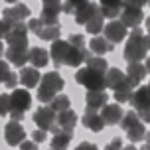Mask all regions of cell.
Wrapping results in <instances>:
<instances>
[{
  "label": "cell",
  "mask_w": 150,
  "mask_h": 150,
  "mask_svg": "<svg viewBox=\"0 0 150 150\" xmlns=\"http://www.w3.org/2000/svg\"><path fill=\"white\" fill-rule=\"evenodd\" d=\"M30 18V8L26 4H16V6H10L6 10H2V20L6 22H12V24H20L24 20Z\"/></svg>",
  "instance_id": "7c38bea8"
},
{
  "label": "cell",
  "mask_w": 150,
  "mask_h": 150,
  "mask_svg": "<svg viewBox=\"0 0 150 150\" xmlns=\"http://www.w3.org/2000/svg\"><path fill=\"white\" fill-rule=\"evenodd\" d=\"M28 28H30L32 34H36L40 40H45V42H55V40H59V34H61L59 24H45L40 18L30 20Z\"/></svg>",
  "instance_id": "52a82bcc"
},
{
  "label": "cell",
  "mask_w": 150,
  "mask_h": 150,
  "mask_svg": "<svg viewBox=\"0 0 150 150\" xmlns=\"http://www.w3.org/2000/svg\"><path fill=\"white\" fill-rule=\"evenodd\" d=\"M122 148H125V146H122V140H120V138H112L111 142L107 144L105 150H122Z\"/></svg>",
  "instance_id": "ab89813d"
},
{
  "label": "cell",
  "mask_w": 150,
  "mask_h": 150,
  "mask_svg": "<svg viewBox=\"0 0 150 150\" xmlns=\"http://www.w3.org/2000/svg\"><path fill=\"white\" fill-rule=\"evenodd\" d=\"M144 142H148V144H150V130L146 132V138H144Z\"/></svg>",
  "instance_id": "681fc988"
},
{
  "label": "cell",
  "mask_w": 150,
  "mask_h": 150,
  "mask_svg": "<svg viewBox=\"0 0 150 150\" xmlns=\"http://www.w3.org/2000/svg\"><path fill=\"white\" fill-rule=\"evenodd\" d=\"M10 73H12V71H10V63H8L6 59H0V83H6Z\"/></svg>",
  "instance_id": "e575fe53"
},
{
  "label": "cell",
  "mask_w": 150,
  "mask_h": 150,
  "mask_svg": "<svg viewBox=\"0 0 150 150\" xmlns=\"http://www.w3.org/2000/svg\"><path fill=\"white\" fill-rule=\"evenodd\" d=\"M125 4L128 6H136V8H142L146 4H150V0H125Z\"/></svg>",
  "instance_id": "60d3db41"
},
{
  "label": "cell",
  "mask_w": 150,
  "mask_h": 150,
  "mask_svg": "<svg viewBox=\"0 0 150 150\" xmlns=\"http://www.w3.org/2000/svg\"><path fill=\"white\" fill-rule=\"evenodd\" d=\"M146 52H148V47L144 44V34L138 28L134 30H130L127 38V44H125V59L128 63H136V61L140 59H146Z\"/></svg>",
  "instance_id": "3957f363"
},
{
  "label": "cell",
  "mask_w": 150,
  "mask_h": 150,
  "mask_svg": "<svg viewBox=\"0 0 150 150\" xmlns=\"http://www.w3.org/2000/svg\"><path fill=\"white\" fill-rule=\"evenodd\" d=\"M81 122H83L85 128H89V130H93V132H101V130L105 128V125H107L99 112H87V111H85V115H83Z\"/></svg>",
  "instance_id": "7402d4cb"
},
{
  "label": "cell",
  "mask_w": 150,
  "mask_h": 150,
  "mask_svg": "<svg viewBox=\"0 0 150 150\" xmlns=\"http://www.w3.org/2000/svg\"><path fill=\"white\" fill-rule=\"evenodd\" d=\"M67 42H69V44H73L75 47H85V38H83L81 34H71Z\"/></svg>",
  "instance_id": "8d00e7d4"
},
{
  "label": "cell",
  "mask_w": 150,
  "mask_h": 150,
  "mask_svg": "<svg viewBox=\"0 0 150 150\" xmlns=\"http://www.w3.org/2000/svg\"><path fill=\"white\" fill-rule=\"evenodd\" d=\"M50 55H52L55 67H61V65H69V67H79L83 61H87L93 55V53L87 50V47H75L73 44L69 42H63V40H55L52 44V50H50Z\"/></svg>",
  "instance_id": "6da1fadb"
},
{
  "label": "cell",
  "mask_w": 150,
  "mask_h": 150,
  "mask_svg": "<svg viewBox=\"0 0 150 150\" xmlns=\"http://www.w3.org/2000/svg\"><path fill=\"white\" fill-rule=\"evenodd\" d=\"M12 26H14L12 22L0 20V40H6V36L10 34V30H12Z\"/></svg>",
  "instance_id": "d590c367"
},
{
  "label": "cell",
  "mask_w": 150,
  "mask_h": 150,
  "mask_svg": "<svg viewBox=\"0 0 150 150\" xmlns=\"http://www.w3.org/2000/svg\"><path fill=\"white\" fill-rule=\"evenodd\" d=\"M57 125H59V128L63 132H73L75 125H77V115L71 109H67L63 112H57Z\"/></svg>",
  "instance_id": "603a6c76"
},
{
  "label": "cell",
  "mask_w": 150,
  "mask_h": 150,
  "mask_svg": "<svg viewBox=\"0 0 150 150\" xmlns=\"http://www.w3.org/2000/svg\"><path fill=\"white\" fill-rule=\"evenodd\" d=\"M146 30H148V34H150V18H146Z\"/></svg>",
  "instance_id": "816d5d0a"
},
{
  "label": "cell",
  "mask_w": 150,
  "mask_h": 150,
  "mask_svg": "<svg viewBox=\"0 0 150 150\" xmlns=\"http://www.w3.org/2000/svg\"><path fill=\"white\" fill-rule=\"evenodd\" d=\"M28 24H14L10 34L6 36V44H10V47H28Z\"/></svg>",
  "instance_id": "ba28073f"
},
{
  "label": "cell",
  "mask_w": 150,
  "mask_h": 150,
  "mask_svg": "<svg viewBox=\"0 0 150 150\" xmlns=\"http://www.w3.org/2000/svg\"><path fill=\"white\" fill-rule=\"evenodd\" d=\"M138 115H140V119H142L144 122H150V107H148V109H144V111H140Z\"/></svg>",
  "instance_id": "ee69618b"
},
{
  "label": "cell",
  "mask_w": 150,
  "mask_h": 150,
  "mask_svg": "<svg viewBox=\"0 0 150 150\" xmlns=\"http://www.w3.org/2000/svg\"><path fill=\"white\" fill-rule=\"evenodd\" d=\"M50 52H45L44 47H32L30 50V63L34 67H45L47 65V61H50Z\"/></svg>",
  "instance_id": "d4e9b609"
},
{
  "label": "cell",
  "mask_w": 150,
  "mask_h": 150,
  "mask_svg": "<svg viewBox=\"0 0 150 150\" xmlns=\"http://www.w3.org/2000/svg\"><path fill=\"white\" fill-rule=\"evenodd\" d=\"M20 150H38V142H34V140H24L20 144Z\"/></svg>",
  "instance_id": "b9f144b4"
},
{
  "label": "cell",
  "mask_w": 150,
  "mask_h": 150,
  "mask_svg": "<svg viewBox=\"0 0 150 150\" xmlns=\"http://www.w3.org/2000/svg\"><path fill=\"white\" fill-rule=\"evenodd\" d=\"M63 85H65V81L57 71H50V73L42 75V81H40V87H38V101L44 103V105H50L53 99L59 95Z\"/></svg>",
  "instance_id": "7a4b0ae2"
},
{
  "label": "cell",
  "mask_w": 150,
  "mask_h": 150,
  "mask_svg": "<svg viewBox=\"0 0 150 150\" xmlns=\"http://www.w3.org/2000/svg\"><path fill=\"white\" fill-rule=\"evenodd\" d=\"M4 55L14 67H26V63L30 61V47H8Z\"/></svg>",
  "instance_id": "5bb4252c"
},
{
  "label": "cell",
  "mask_w": 150,
  "mask_h": 150,
  "mask_svg": "<svg viewBox=\"0 0 150 150\" xmlns=\"http://www.w3.org/2000/svg\"><path fill=\"white\" fill-rule=\"evenodd\" d=\"M69 105H71V101H69L67 95H63V93H59L57 97L53 99L52 103H50V107H52L55 112H63V111H67Z\"/></svg>",
  "instance_id": "4dcf8cb0"
},
{
  "label": "cell",
  "mask_w": 150,
  "mask_h": 150,
  "mask_svg": "<svg viewBox=\"0 0 150 150\" xmlns=\"http://www.w3.org/2000/svg\"><path fill=\"white\" fill-rule=\"evenodd\" d=\"M89 47H91V53H97V55H103V53H109L115 50V44L109 42L107 38H99L95 36L93 40L89 42Z\"/></svg>",
  "instance_id": "cb8c5ba5"
},
{
  "label": "cell",
  "mask_w": 150,
  "mask_h": 150,
  "mask_svg": "<svg viewBox=\"0 0 150 150\" xmlns=\"http://www.w3.org/2000/svg\"><path fill=\"white\" fill-rule=\"evenodd\" d=\"M32 140H34V142H45V138H47V136H45V130H42V128H38V130H34V132H32Z\"/></svg>",
  "instance_id": "74e56055"
},
{
  "label": "cell",
  "mask_w": 150,
  "mask_h": 150,
  "mask_svg": "<svg viewBox=\"0 0 150 150\" xmlns=\"http://www.w3.org/2000/svg\"><path fill=\"white\" fill-rule=\"evenodd\" d=\"M18 81H20V75H16V73H10L8 75V79H6V85L8 89H16V85H18Z\"/></svg>",
  "instance_id": "f35d334b"
},
{
  "label": "cell",
  "mask_w": 150,
  "mask_h": 150,
  "mask_svg": "<svg viewBox=\"0 0 150 150\" xmlns=\"http://www.w3.org/2000/svg\"><path fill=\"white\" fill-rule=\"evenodd\" d=\"M99 12H101V6L95 4V2H91V0H87V2H83L81 6H77V10H75V22L85 26V24L89 22L91 18H95Z\"/></svg>",
  "instance_id": "4fadbf2b"
},
{
  "label": "cell",
  "mask_w": 150,
  "mask_h": 150,
  "mask_svg": "<svg viewBox=\"0 0 150 150\" xmlns=\"http://www.w3.org/2000/svg\"><path fill=\"white\" fill-rule=\"evenodd\" d=\"M71 134L73 132H57V134H53V138L50 140L52 144V150H67L69 142H71Z\"/></svg>",
  "instance_id": "83f0119b"
},
{
  "label": "cell",
  "mask_w": 150,
  "mask_h": 150,
  "mask_svg": "<svg viewBox=\"0 0 150 150\" xmlns=\"http://www.w3.org/2000/svg\"><path fill=\"white\" fill-rule=\"evenodd\" d=\"M75 81L79 83V85H83L87 91H105L107 89V73L95 71V69H91V67L77 69Z\"/></svg>",
  "instance_id": "277c9868"
},
{
  "label": "cell",
  "mask_w": 150,
  "mask_h": 150,
  "mask_svg": "<svg viewBox=\"0 0 150 150\" xmlns=\"http://www.w3.org/2000/svg\"><path fill=\"white\" fill-rule=\"evenodd\" d=\"M144 67H146V71L150 73V57H146V63H144Z\"/></svg>",
  "instance_id": "bcb514c9"
},
{
  "label": "cell",
  "mask_w": 150,
  "mask_h": 150,
  "mask_svg": "<svg viewBox=\"0 0 150 150\" xmlns=\"http://www.w3.org/2000/svg\"><path fill=\"white\" fill-rule=\"evenodd\" d=\"M18 75H20V83L26 89H32V87L40 85V81H42V75H40L38 67H22V71Z\"/></svg>",
  "instance_id": "ffe728a7"
},
{
  "label": "cell",
  "mask_w": 150,
  "mask_h": 150,
  "mask_svg": "<svg viewBox=\"0 0 150 150\" xmlns=\"http://www.w3.org/2000/svg\"><path fill=\"white\" fill-rule=\"evenodd\" d=\"M146 73H148V71H146V67H144L140 61H136V63H128V67H127V79L130 81L132 87L140 85V81L146 77Z\"/></svg>",
  "instance_id": "44dd1931"
},
{
  "label": "cell",
  "mask_w": 150,
  "mask_h": 150,
  "mask_svg": "<svg viewBox=\"0 0 150 150\" xmlns=\"http://www.w3.org/2000/svg\"><path fill=\"white\" fill-rule=\"evenodd\" d=\"M101 117H103V120H105L107 125H120L125 112L119 107V103H111V105H105L101 109Z\"/></svg>",
  "instance_id": "ac0fdd59"
},
{
  "label": "cell",
  "mask_w": 150,
  "mask_h": 150,
  "mask_svg": "<svg viewBox=\"0 0 150 150\" xmlns=\"http://www.w3.org/2000/svg\"><path fill=\"white\" fill-rule=\"evenodd\" d=\"M140 115L136 111H128V112H125V117H122V120H120V127H122V130H128L130 127H134L136 122H140Z\"/></svg>",
  "instance_id": "1f68e13d"
},
{
  "label": "cell",
  "mask_w": 150,
  "mask_h": 150,
  "mask_svg": "<svg viewBox=\"0 0 150 150\" xmlns=\"http://www.w3.org/2000/svg\"><path fill=\"white\" fill-rule=\"evenodd\" d=\"M127 138L130 140V142H140V140H144L146 138V128H144V120H140V122H136L134 127H130L127 130Z\"/></svg>",
  "instance_id": "f546056e"
},
{
  "label": "cell",
  "mask_w": 150,
  "mask_h": 150,
  "mask_svg": "<svg viewBox=\"0 0 150 150\" xmlns=\"http://www.w3.org/2000/svg\"><path fill=\"white\" fill-rule=\"evenodd\" d=\"M144 44H146V47L150 50V34H148V36H144Z\"/></svg>",
  "instance_id": "f6af8a7d"
},
{
  "label": "cell",
  "mask_w": 150,
  "mask_h": 150,
  "mask_svg": "<svg viewBox=\"0 0 150 150\" xmlns=\"http://www.w3.org/2000/svg\"><path fill=\"white\" fill-rule=\"evenodd\" d=\"M130 105L134 107L136 112L148 109V107H150V85L140 87V89L134 91V95H132V99H130Z\"/></svg>",
  "instance_id": "d6986e66"
},
{
  "label": "cell",
  "mask_w": 150,
  "mask_h": 150,
  "mask_svg": "<svg viewBox=\"0 0 150 150\" xmlns=\"http://www.w3.org/2000/svg\"><path fill=\"white\" fill-rule=\"evenodd\" d=\"M140 150H150V144H148V142H142V146H140Z\"/></svg>",
  "instance_id": "7dc6e473"
},
{
  "label": "cell",
  "mask_w": 150,
  "mask_h": 150,
  "mask_svg": "<svg viewBox=\"0 0 150 150\" xmlns=\"http://www.w3.org/2000/svg\"><path fill=\"white\" fill-rule=\"evenodd\" d=\"M99 6H101V12L105 18L109 20H117L122 12V6H125V0H99Z\"/></svg>",
  "instance_id": "e0dca14e"
},
{
  "label": "cell",
  "mask_w": 150,
  "mask_h": 150,
  "mask_svg": "<svg viewBox=\"0 0 150 150\" xmlns=\"http://www.w3.org/2000/svg\"><path fill=\"white\" fill-rule=\"evenodd\" d=\"M75 150H99L95 144H91V142H81V144H77V148Z\"/></svg>",
  "instance_id": "7bdbcfd3"
},
{
  "label": "cell",
  "mask_w": 150,
  "mask_h": 150,
  "mask_svg": "<svg viewBox=\"0 0 150 150\" xmlns=\"http://www.w3.org/2000/svg\"><path fill=\"white\" fill-rule=\"evenodd\" d=\"M32 119H34V122L38 125V128H42L45 132H53V134L61 132L59 125H57V112L53 111L50 105L36 109V112H34Z\"/></svg>",
  "instance_id": "5b68a950"
},
{
  "label": "cell",
  "mask_w": 150,
  "mask_h": 150,
  "mask_svg": "<svg viewBox=\"0 0 150 150\" xmlns=\"http://www.w3.org/2000/svg\"><path fill=\"white\" fill-rule=\"evenodd\" d=\"M85 63H87V67L95 69V71H101V73H107V71H109V67H107V61L103 59L101 55H95V57L91 55V57L85 61Z\"/></svg>",
  "instance_id": "d6a6232c"
},
{
  "label": "cell",
  "mask_w": 150,
  "mask_h": 150,
  "mask_svg": "<svg viewBox=\"0 0 150 150\" xmlns=\"http://www.w3.org/2000/svg\"><path fill=\"white\" fill-rule=\"evenodd\" d=\"M142 8H136V6H128V4H125L122 6V12H120V22H125L128 26V28H138L140 26V22H142Z\"/></svg>",
  "instance_id": "9a60e30c"
},
{
  "label": "cell",
  "mask_w": 150,
  "mask_h": 150,
  "mask_svg": "<svg viewBox=\"0 0 150 150\" xmlns=\"http://www.w3.org/2000/svg\"><path fill=\"white\" fill-rule=\"evenodd\" d=\"M85 101H87V109H85V111L87 112H97L107 105L109 95H107L105 91H87Z\"/></svg>",
  "instance_id": "2e32d148"
},
{
  "label": "cell",
  "mask_w": 150,
  "mask_h": 150,
  "mask_svg": "<svg viewBox=\"0 0 150 150\" xmlns=\"http://www.w3.org/2000/svg\"><path fill=\"white\" fill-rule=\"evenodd\" d=\"M4 138L10 146H20L26 138V130L18 120H10L6 127H4Z\"/></svg>",
  "instance_id": "30bf717a"
},
{
  "label": "cell",
  "mask_w": 150,
  "mask_h": 150,
  "mask_svg": "<svg viewBox=\"0 0 150 150\" xmlns=\"http://www.w3.org/2000/svg\"><path fill=\"white\" fill-rule=\"evenodd\" d=\"M112 95H115V101H117V103H128V101L132 99V95H134V87H132L130 81L127 79L119 89H115Z\"/></svg>",
  "instance_id": "4316f807"
},
{
  "label": "cell",
  "mask_w": 150,
  "mask_h": 150,
  "mask_svg": "<svg viewBox=\"0 0 150 150\" xmlns=\"http://www.w3.org/2000/svg\"><path fill=\"white\" fill-rule=\"evenodd\" d=\"M2 53H6V52H4V44H2V40H0V55H2Z\"/></svg>",
  "instance_id": "c3c4849f"
},
{
  "label": "cell",
  "mask_w": 150,
  "mask_h": 150,
  "mask_svg": "<svg viewBox=\"0 0 150 150\" xmlns=\"http://www.w3.org/2000/svg\"><path fill=\"white\" fill-rule=\"evenodd\" d=\"M127 30L128 26L125 22H119V20H111V22L105 26V38L109 40V42H112V44H119V42H122L125 40V36H127Z\"/></svg>",
  "instance_id": "8fae6325"
},
{
  "label": "cell",
  "mask_w": 150,
  "mask_h": 150,
  "mask_svg": "<svg viewBox=\"0 0 150 150\" xmlns=\"http://www.w3.org/2000/svg\"><path fill=\"white\" fill-rule=\"evenodd\" d=\"M122 150H136V148H134V146H132V144H128V146H125V148H122Z\"/></svg>",
  "instance_id": "f907efd6"
},
{
  "label": "cell",
  "mask_w": 150,
  "mask_h": 150,
  "mask_svg": "<svg viewBox=\"0 0 150 150\" xmlns=\"http://www.w3.org/2000/svg\"><path fill=\"white\" fill-rule=\"evenodd\" d=\"M127 81V75L122 73L120 69H117V67H112V69H109L107 71V89H119L122 83Z\"/></svg>",
  "instance_id": "484cf974"
},
{
  "label": "cell",
  "mask_w": 150,
  "mask_h": 150,
  "mask_svg": "<svg viewBox=\"0 0 150 150\" xmlns=\"http://www.w3.org/2000/svg\"><path fill=\"white\" fill-rule=\"evenodd\" d=\"M50 150H52V148H50Z\"/></svg>",
  "instance_id": "db71d44e"
},
{
  "label": "cell",
  "mask_w": 150,
  "mask_h": 150,
  "mask_svg": "<svg viewBox=\"0 0 150 150\" xmlns=\"http://www.w3.org/2000/svg\"><path fill=\"white\" fill-rule=\"evenodd\" d=\"M85 30L89 32L91 36H97V34H101L105 30V16H103V12H99L95 18H91L89 22L85 24Z\"/></svg>",
  "instance_id": "f1b7e54d"
},
{
  "label": "cell",
  "mask_w": 150,
  "mask_h": 150,
  "mask_svg": "<svg viewBox=\"0 0 150 150\" xmlns=\"http://www.w3.org/2000/svg\"><path fill=\"white\" fill-rule=\"evenodd\" d=\"M12 111V101L8 93H0V117H6Z\"/></svg>",
  "instance_id": "836d02e7"
},
{
  "label": "cell",
  "mask_w": 150,
  "mask_h": 150,
  "mask_svg": "<svg viewBox=\"0 0 150 150\" xmlns=\"http://www.w3.org/2000/svg\"><path fill=\"white\" fill-rule=\"evenodd\" d=\"M10 101H12V111H10V119L12 120H20L24 119L26 111L32 105V97L26 89H14L10 93Z\"/></svg>",
  "instance_id": "8992f818"
},
{
  "label": "cell",
  "mask_w": 150,
  "mask_h": 150,
  "mask_svg": "<svg viewBox=\"0 0 150 150\" xmlns=\"http://www.w3.org/2000/svg\"><path fill=\"white\" fill-rule=\"evenodd\" d=\"M63 12V4L61 0H44V6H42V14L40 20L45 24H59V14Z\"/></svg>",
  "instance_id": "9c48e42d"
},
{
  "label": "cell",
  "mask_w": 150,
  "mask_h": 150,
  "mask_svg": "<svg viewBox=\"0 0 150 150\" xmlns=\"http://www.w3.org/2000/svg\"><path fill=\"white\" fill-rule=\"evenodd\" d=\"M6 2H10V4H14V2H18V0H6Z\"/></svg>",
  "instance_id": "f5cc1de1"
}]
</instances>
